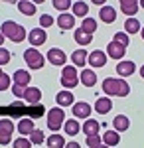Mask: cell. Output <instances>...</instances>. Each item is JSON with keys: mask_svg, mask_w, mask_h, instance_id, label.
<instances>
[{"mask_svg": "<svg viewBox=\"0 0 144 148\" xmlns=\"http://www.w3.org/2000/svg\"><path fill=\"white\" fill-rule=\"evenodd\" d=\"M4 2H12V4H16V0H4Z\"/></svg>", "mask_w": 144, "mask_h": 148, "instance_id": "cell-50", "label": "cell"}, {"mask_svg": "<svg viewBox=\"0 0 144 148\" xmlns=\"http://www.w3.org/2000/svg\"><path fill=\"white\" fill-rule=\"evenodd\" d=\"M56 101L59 107H71L73 103H75V97H73V93L69 91V89H63V91H59L57 93V97H56Z\"/></svg>", "mask_w": 144, "mask_h": 148, "instance_id": "cell-14", "label": "cell"}, {"mask_svg": "<svg viewBox=\"0 0 144 148\" xmlns=\"http://www.w3.org/2000/svg\"><path fill=\"white\" fill-rule=\"evenodd\" d=\"M22 99H24L26 105H38L40 99H42V91H40L38 87H26V89H24Z\"/></svg>", "mask_w": 144, "mask_h": 148, "instance_id": "cell-8", "label": "cell"}, {"mask_svg": "<svg viewBox=\"0 0 144 148\" xmlns=\"http://www.w3.org/2000/svg\"><path fill=\"white\" fill-rule=\"evenodd\" d=\"M2 44H4V34L0 32V46H2Z\"/></svg>", "mask_w": 144, "mask_h": 148, "instance_id": "cell-46", "label": "cell"}, {"mask_svg": "<svg viewBox=\"0 0 144 148\" xmlns=\"http://www.w3.org/2000/svg\"><path fill=\"white\" fill-rule=\"evenodd\" d=\"M57 26H59L61 30H71V28L75 26V16L69 14V12H61L59 18H57Z\"/></svg>", "mask_w": 144, "mask_h": 148, "instance_id": "cell-16", "label": "cell"}, {"mask_svg": "<svg viewBox=\"0 0 144 148\" xmlns=\"http://www.w3.org/2000/svg\"><path fill=\"white\" fill-rule=\"evenodd\" d=\"M63 130H65L69 136H75V134H79V132H81L79 121H77V119H69V121H65V123H63Z\"/></svg>", "mask_w": 144, "mask_h": 148, "instance_id": "cell-24", "label": "cell"}, {"mask_svg": "<svg viewBox=\"0 0 144 148\" xmlns=\"http://www.w3.org/2000/svg\"><path fill=\"white\" fill-rule=\"evenodd\" d=\"M71 107H73V116H75V119H83V121H85L89 114H91V111H93L91 105H89V103H83V101L73 103Z\"/></svg>", "mask_w": 144, "mask_h": 148, "instance_id": "cell-12", "label": "cell"}, {"mask_svg": "<svg viewBox=\"0 0 144 148\" xmlns=\"http://www.w3.org/2000/svg\"><path fill=\"white\" fill-rule=\"evenodd\" d=\"M103 91L109 97H126L130 93V87L124 79H115V77H107L103 81Z\"/></svg>", "mask_w": 144, "mask_h": 148, "instance_id": "cell-1", "label": "cell"}, {"mask_svg": "<svg viewBox=\"0 0 144 148\" xmlns=\"http://www.w3.org/2000/svg\"><path fill=\"white\" fill-rule=\"evenodd\" d=\"M119 142H121L119 130H107V132H105V136H103V144H105V146H117Z\"/></svg>", "mask_w": 144, "mask_h": 148, "instance_id": "cell-23", "label": "cell"}, {"mask_svg": "<svg viewBox=\"0 0 144 148\" xmlns=\"http://www.w3.org/2000/svg\"><path fill=\"white\" fill-rule=\"evenodd\" d=\"M115 42H119L122 46H128V44H130V38L126 36V32H117V34H115Z\"/></svg>", "mask_w": 144, "mask_h": 148, "instance_id": "cell-37", "label": "cell"}, {"mask_svg": "<svg viewBox=\"0 0 144 148\" xmlns=\"http://www.w3.org/2000/svg\"><path fill=\"white\" fill-rule=\"evenodd\" d=\"M140 30H142V40H144V28H140Z\"/></svg>", "mask_w": 144, "mask_h": 148, "instance_id": "cell-51", "label": "cell"}, {"mask_svg": "<svg viewBox=\"0 0 144 148\" xmlns=\"http://www.w3.org/2000/svg\"><path fill=\"white\" fill-rule=\"evenodd\" d=\"M2 34H4V38H8V40H12L14 44H20V42H24L26 40V30H24V26H20V24L12 22V20H6V22H2V30H0Z\"/></svg>", "mask_w": 144, "mask_h": 148, "instance_id": "cell-2", "label": "cell"}, {"mask_svg": "<svg viewBox=\"0 0 144 148\" xmlns=\"http://www.w3.org/2000/svg\"><path fill=\"white\" fill-rule=\"evenodd\" d=\"M0 73H2V69H0Z\"/></svg>", "mask_w": 144, "mask_h": 148, "instance_id": "cell-52", "label": "cell"}, {"mask_svg": "<svg viewBox=\"0 0 144 148\" xmlns=\"http://www.w3.org/2000/svg\"><path fill=\"white\" fill-rule=\"evenodd\" d=\"M26 38H28V42H30L34 47H38V46H42V44H45V40H47V36H45L44 28H34V30H32L28 36H26Z\"/></svg>", "mask_w": 144, "mask_h": 148, "instance_id": "cell-10", "label": "cell"}, {"mask_svg": "<svg viewBox=\"0 0 144 148\" xmlns=\"http://www.w3.org/2000/svg\"><path fill=\"white\" fill-rule=\"evenodd\" d=\"M65 146L67 148H79V144H77V142H69V144H65Z\"/></svg>", "mask_w": 144, "mask_h": 148, "instance_id": "cell-43", "label": "cell"}, {"mask_svg": "<svg viewBox=\"0 0 144 148\" xmlns=\"http://www.w3.org/2000/svg\"><path fill=\"white\" fill-rule=\"evenodd\" d=\"M34 128H36V126H34V121H32V119H22V121L18 123V132H20L22 136H28Z\"/></svg>", "mask_w": 144, "mask_h": 148, "instance_id": "cell-28", "label": "cell"}, {"mask_svg": "<svg viewBox=\"0 0 144 148\" xmlns=\"http://www.w3.org/2000/svg\"><path fill=\"white\" fill-rule=\"evenodd\" d=\"M81 83H83L85 87H95V83H97V73H95L93 69H83V71H81Z\"/></svg>", "mask_w": 144, "mask_h": 148, "instance_id": "cell-21", "label": "cell"}, {"mask_svg": "<svg viewBox=\"0 0 144 148\" xmlns=\"http://www.w3.org/2000/svg\"><path fill=\"white\" fill-rule=\"evenodd\" d=\"M24 89H26V87H22V85H18V83H14V85H12V93H14V97H16V99H22Z\"/></svg>", "mask_w": 144, "mask_h": 148, "instance_id": "cell-41", "label": "cell"}, {"mask_svg": "<svg viewBox=\"0 0 144 148\" xmlns=\"http://www.w3.org/2000/svg\"><path fill=\"white\" fill-rule=\"evenodd\" d=\"M99 128H101L99 123L87 116L85 123H83V126H81V132H85V134H95V132H99Z\"/></svg>", "mask_w": 144, "mask_h": 148, "instance_id": "cell-25", "label": "cell"}, {"mask_svg": "<svg viewBox=\"0 0 144 148\" xmlns=\"http://www.w3.org/2000/svg\"><path fill=\"white\" fill-rule=\"evenodd\" d=\"M14 123L10 119H0V146H8L12 142Z\"/></svg>", "mask_w": 144, "mask_h": 148, "instance_id": "cell-6", "label": "cell"}, {"mask_svg": "<svg viewBox=\"0 0 144 148\" xmlns=\"http://www.w3.org/2000/svg\"><path fill=\"white\" fill-rule=\"evenodd\" d=\"M81 30H83V32H87V34H95V32H97V20L85 16V20L81 22Z\"/></svg>", "mask_w": 144, "mask_h": 148, "instance_id": "cell-30", "label": "cell"}, {"mask_svg": "<svg viewBox=\"0 0 144 148\" xmlns=\"http://www.w3.org/2000/svg\"><path fill=\"white\" fill-rule=\"evenodd\" d=\"M61 85L65 89H73L79 85L77 79V67L75 65H63V71H61Z\"/></svg>", "mask_w": 144, "mask_h": 148, "instance_id": "cell-4", "label": "cell"}, {"mask_svg": "<svg viewBox=\"0 0 144 148\" xmlns=\"http://www.w3.org/2000/svg\"><path fill=\"white\" fill-rule=\"evenodd\" d=\"M75 42H77L79 46H89V44L93 42V36L87 34V32H83V30L79 28V30H75Z\"/></svg>", "mask_w": 144, "mask_h": 148, "instance_id": "cell-29", "label": "cell"}, {"mask_svg": "<svg viewBox=\"0 0 144 148\" xmlns=\"http://www.w3.org/2000/svg\"><path fill=\"white\" fill-rule=\"evenodd\" d=\"M10 87V75H6L4 71L0 73V91H6Z\"/></svg>", "mask_w": 144, "mask_h": 148, "instance_id": "cell-38", "label": "cell"}, {"mask_svg": "<svg viewBox=\"0 0 144 148\" xmlns=\"http://www.w3.org/2000/svg\"><path fill=\"white\" fill-rule=\"evenodd\" d=\"M10 57H12L10 49H6V47L0 46V65H6V63L10 61Z\"/></svg>", "mask_w": 144, "mask_h": 148, "instance_id": "cell-36", "label": "cell"}, {"mask_svg": "<svg viewBox=\"0 0 144 148\" xmlns=\"http://www.w3.org/2000/svg\"><path fill=\"white\" fill-rule=\"evenodd\" d=\"M14 146H16V148H30V146H32V142H30L26 136H20V138L14 140Z\"/></svg>", "mask_w": 144, "mask_h": 148, "instance_id": "cell-39", "label": "cell"}, {"mask_svg": "<svg viewBox=\"0 0 144 148\" xmlns=\"http://www.w3.org/2000/svg\"><path fill=\"white\" fill-rule=\"evenodd\" d=\"M124 32L126 34H138L140 32V20H136L134 16H128L124 20Z\"/></svg>", "mask_w": 144, "mask_h": 148, "instance_id": "cell-22", "label": "cell"}, {"mask_svg": "<svg viewBox=\"0 0 144 148\" xmlns=\"http://www.w3.org/2000/svg\"><path fill=\"white\" fill-rule=\"evenodd\" d=\"M34 4H42V2H45V0H32Z\"/></svg>", "mask_w": 144, "mask_h": 148, "instance_id": "cell-49", "label": "cell"}, {"mask_svg": "<svg viewBox=\"0 0 144 148\" xmlns=\"http://www.w3.org/2000/svg\"><path fill=\"white\" fill-rule=\"evenodd\" d=\"M111 109H112V101H111V97H109V95H107V97H101V99L95 101V111H97L99 114L111 113Z\"/></svg>", "mask_w": 144, "mask_h": 148, "instance_id": "cell-15", "label": "cell"}, {"mask_svg": "<svg viewBox=\"0 0 144 148\" xmlns=\"http://www.w3.org/2000/svg\"><path fill=\"white\" fill-rule=\"evenodd\" d=\"M47 146L51 148H59V146H65V140L61 134H51V136L47 138Z\"/></svg>", "mask_w": 144, "mask_h": 148, "instance_id": "cell-33", "label": "cell"}, {"mask_svg": "<svg viewBox=\"0 0 144 148\" xmlns=\"http://www.w3.org/2000/svg\"><path fill=\"white\" fill-rule=\"evenodd\" d=\"M12 79H14V83H18V85H22V87H28L30 81H32V77H30V73H28L26 69H16L14 75H12Z\"/></svg>", "mask_w": 144, "mask_h": 148, "instance_id": "cell-19", "label": "cell"}, {"mask_svg": "<svg viewBox=\"0 0 144 148\" xmlns=\"http://www.w3.org/2000/svg\"><path fill=\"white\" fill-rule=\"evenodd\" d=\"M121 10L124 16H136V12L140 10L138 4H121Z\"/></svg>", "mask_w": 144, "mask_h": 148, "instance_id": "cell-34", "label": "cell"}, {"mask_svg": "<svg viewBox=\"0 0 144 148\" xmlns=\"http://www.w3.org/2000/svg\"><path fill=\"white\" fill-rule=\"evenodd\" d=\"M140 77H142V79H144V65H142V67H140Z\"/></svg>", "mask_w": 144, "mask_h": 148, "instance_id": "cell-48", "label": "cell"}, {"mask_svg": "<svg viewBox=\"0 0 144 148\" xmlns=\"http://www.w3.org/2000/svg\"><path fill=\"white\" fill-rule=\"evenodd\" d=\"M128 126H130V121H128L126 114H117V116L112 119V128L119 130V132H126Z\"/></svg>", "mask_w": 144, "mask_h": 148, "instance_id": "cell-17", "label": "cell"}, {"mask_svg": "<svg viewBox=\"0 0 144 148\" xmlns=\"http://www.w3.org/2000/svg\"><path fill=\"white\" fill-rule=\"evenodd\" d=\"M24 61H26V65H28V67L42 69V67H44V63H45V57L32 46L30 49H26V51H24Z\"/></svg>", "mask_w": 144, "mask_h": 148, "instance_id": "cell-3", "label": "cell"}, {"mask_svg": "<svg viewBox=\"0 0 144 148\" xmlns=\"http://www.w3.org/2000/svg\"><path fill=\"white\" fill-rule=\"evenodd\" d=\"M134 71H136V65H134V61H122V59H119L117 73H119L121 77H130Z\"/></svg>", "mask_w": 144, "mask_h": 148, "instance_id": "cell-13", "label": "cell"}, {"mask_svg": "<svg viewBox=\"0 0 144 148\" xmlns=\"http://www.w3.org/2000/svg\"><path fill=\"white\" fill-rule=\"evenodd\" d=\"M71 10H73V16L75 18H85L89 14V4L79 0V2H71Z\"/></svg>", "mask_w": 144, "mask_h": 148, "instance_id": "cell-20", "label": "cell"}, {"mask_svg": "<svg viewBox=\"0 0 144 148\" xmlns=\"http://www.w3.org/2000/svg\"><path fill=\"white\" fill-rule=\"evenodd\" d=\"M53 2V8H57L59 12H67L71 8V0H51Z\"/></svg>", "mask_w": 144, "mask_h": 148, "instance_id": "cell-35", "label": "cell"}, {"mask_svg": "<svg viewBox=\"0 0 144 148\" xmlns=\"http://www.w3.org/2000/svg\"><path fill=\"white\" fill-rule=\"evenodd\" d=\"M47 61H49L51 65L63 67L65 61H67V56L63 53V49H59V47H51V49L47 51Z\"/></svg>", "mask_w": 144, "mask_h": 148, "instance_id": "cell-7", "label": "cell"}, {"mask_svg": "<svg viewBox=\"0 0 144 148\" xmlns=\"http://www.w3.org/2000/svg\"><path fill=\"white\" fill-rule=\"evenodd\" d=\"M99 18H101L105 24H112L115 20H117V10H115L112 6H101Z\"/></svg>", "mask_w": 144, "mask_h": 148, "instance_id": "cell-18", "label": "cell"}, {"mask_svg": "<svg viewBox=\"0 0 144 148\" xmlns=\"http://www.w3.org/2000/svg\"><path fill=\"white\" fill-rule=\"evenodd\" d=\"M85 144L91 146V148H99V146H103V138L99 136V132H95V134H87Z\"/></svg>", "mask_w": 144, "mask_h": 148, "instance_id": "cell-32", "label": "cell"}, {"mask_svg": "<svg viewBox=\"0 0 144 148\" xmlns=\"http://www.w3.org/2000/svg\"><path fill=\"white\" fill-rule=\"evenodd\" d=\"M138 6H140V8L144 10V0H138Z\"/></svg>", "mask_w": 144, "mask_h": 148, "instance_id": "cell-47", "label": "cell"}, {"mask_svg": "<svg viewBox=\"0 0 144 148\" xmlns=\"http://www.w3.org/2000/svg\"><path fill=\"white\" fill-rule=\"evenodd\" d=\"M87 63L91 67H105V63H107V53L95 49V51H91L87 56Z\"/></svg>", "mask_w": 144, "mask_h": 148, "instance_id": "cell-9", "label": "cell"}, {"mask_svg": "<svg viewBox=\"0 0 144 148\" xmlns=\"http://www.w3.org/2000/svg\"><path fill=\"white\" fill-rule=\"evenodd\" d=\"M124 53H126V46H122V44L115 42V40L107 46V56L112 57V59H122Z\"/></svg>", "mask_w": 144, "mask_h": 148, "instance_id": "cell-11", "label": "cell"}, {"mask_svg": "<svg viewBox=\"0 0 144 148\" xmlns=\"http://www.w3.org/2000/svg\"><path fill=\"white\" fill-rule=\"evenodd\" d=\"M18 10L22 12L24 16H34L36 14V4L30 0H18Z\"/></svg>", "mask_w": 144, "mask_h": 148, "instance_id": "cell-26", "label": "cell"}, {"mask_svg": "<svg viewBox=\"0 0 144 148\" xmlns=\"http://www.w3.org/2000/svg\"><path fill=\"white\" fill-rule=\"evenodd\" d=\"M63 107H53L47 111V128L49 130H59L63 125Z\"/></svg>", "mask_w": 144, "mask_h": 148, "instance_id": "cell-5", "label": "cell"}, {"mask_svg": "<svg viewBox=\"0 0 144 148\" xmlns=\"http://www.w3.org/2000/svg\"><path fill=\"white\" fill-rule=\"evenodd\" d=\"M30 136V142H32L34 146H40L42 142L45 140V134H44V130H40V128H34L32 132L28 134Z\"/></svg>", "mask_w": 144, "mask_h": 148, "instance_id": "cell-31", "label": "cell"}, {"mask_svg": "<svg viewBox=\"0 0 144 148\" xmlns=\"http://www.w3.org/2000/svg\"><path fill=\"white\" fill-rule=\"evenodd\" d=\"M22 105H24L22 101H14V103H12V107H22Z\"/></svg>", "mask_w": 144, "mask_h": 148, "instance_id": "cell-45", "label": "cell"}, {"mask_svg": "<svg viewBox=\"0 0 144 148\" xmlns=\"http://www.w3.org/2000/svg\"><path fill=\"white\" fill-rule=\"evenodd\" d=\"M91 2H93V4H97V6H101V4H105L107 0H91Z\"/></svg>", "mask_w": 144, "mask_h": 148, "instance_id": "cell-44", "label": "cell"}, {"mask_svg": "<svg viewBox=\"0 0 144 148\" xmlns=\"http://www.w3.org/2000/svg\"><path fill=\"white\" fill-rule=\"evenodd\" d=\"M53 22H56V20H53L49 14H42V18H40V26H42V28H49Z\"/></svg>", "mask_w": 144, "mask_h": 148, "instance_id": "cell-40", "label": "cell"}, {"mask_svg": "<svg viewBox=\"0 0 144 148\" xmlns=\"http://www.w3.org/2000/svg\"><path fill=\"white\" fill-rule=\"evenodd\" d=\"M121 4H138V0H119Z\"/></svg>", "mask_w": 144, "mask_h": 148, "instance_id": "cell-42", "label": "cell"}, {"mask_svg": "<svg viewBox=\"0 0 144 148\" xmlns=\"http://www.w3.org/2000/svg\"><path fill=\"white\" fill-rule=\"evenodd\" d=\"M71 61H73L75 67H85V63H87V51H85V49H77V51H73Z\"/></svg>", "mask_w": 144, "mask_h": 148, "instance_id": "cell-27", "label": "cell"}]
</instances>
